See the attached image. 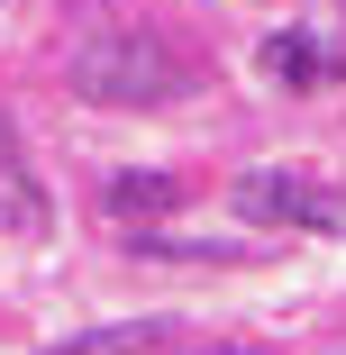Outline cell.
<instances>
[{
	"label": "cell",
	"instance_id": "6da1fadb",
	"mask_svg": "<svg viewBox=\"0 0 346 355\" xmlns=\"http://www.w3.org/2000/svg\"><path fill=\"white\" fill-rule=\"evenodd\" d=\"M73 92L110 101V110H164L191 92V64L155 37V28H128V19H92L73 37Z\"/></svg>",
	"mask_w": 346,
	"mask_h": 355
},
{
	"label": "cell",
	"instance_id": "7a4b0ae2",
	"mask_svg": "<svg viewBox=\"0 0 346 355\" xmlns=\"http://www.w3.org/2000/svg\"><path fill=\"white\" fill-rule=\"evenodd\" d=\"M237 219L255 228H301V237H346V191L319 182V173H283V164H255L237 173Z\"/></svg>",
	"mask_w": 346,
	"mask_h": 355
},
{
	"label": "cell",
	"instance_id": "3957f363",
	"mask_svg": "<svg viewBox=\"0 0 346 355\" xmlns=\"http://www.w3.org/2000/svg\"><path fill=\"white\" fill-rule=\"evenodd\" d=\"M182 328L173 319H110V328H73V337H55L46 355H164Z\"/></svg>",
	"mask_w": 346,
	"mask_h": 355
},
{
	"label": "cell",
	"instance_id": "277c9868",
	"mask_svg": "<svg viewBox=\"0 0 346 355\" xmlns=\"http://www.w3.org/2000/svg\"><path fill=\"white\" fill-rule=\"evenodd\" d=\"M0 228H19V237L46 228V200H37L28 164H19V128H10V110H0Z\"/></svg>",
	"mask_w": 346,
	"mask_h": 355
},
{
	"label": "cell",
	"instance_id": "5b68a950",
	"mask_svg": "<svg viewBox=\"0 0 346 355\" xmlns=\"http://www.w3.org/2000/svg\"><path fill=\"white\" fill-rule=\"evenodd\" d=\"M264 73H273V83H292V92H310V83H337V55L310 46L301 28H283V37H264Z\"/></svg>",
	"mask_w": 346,
	"mask_h": 355
},
{
	"label": "cell",
	"instance_id": "8992f818",
	"mask_svg": "<svg viewBox=\"0 0 346 355\" xmlns=\"http://www.w3.org/2000/svg\"><path fill=\"white\" fill-rule=\"evenodd\" d=\"M173 200H182L173 173H119L110 182V209H128V219H137V209H173Z\"/></svg>",
	"mask_w": 346,
	"mask_h": 355
},
{
	"label": "cell",
	"instance_id": "52a82bcc",
	"mask_svg": "<svg viewBox=\"0 0 346 355\" xmlns=\"http://www.w3.org/2000/svg\"><path fill=\"white\" fill-rule=\"evenodd\" d=\"M164 355H283V346H264V337H200L191 346V337H173Z\"/></svg>",
	"mask_w": 346,
	"mask_h": 355
},
{
	"label": "cell",
	"instance_id": "ba28073f",
	"mask_svg": "<svg viewBox=\"0 0 346 355\" xmlns=\"http://www.w3.org/2000/svg\"><path fill=\"white\" fill-rule=\"evenodd\" d=\"M337 355H346V346H337Z\"/></svg>",
	"mask_w": 346,
	"mask_h": 355
}]
</instances>
